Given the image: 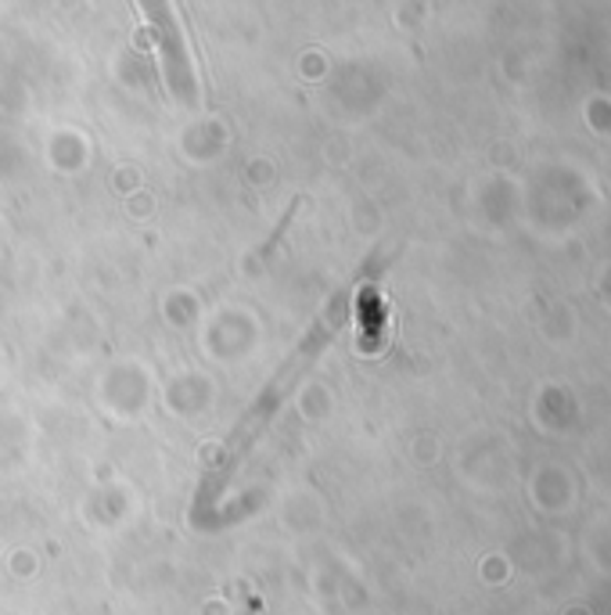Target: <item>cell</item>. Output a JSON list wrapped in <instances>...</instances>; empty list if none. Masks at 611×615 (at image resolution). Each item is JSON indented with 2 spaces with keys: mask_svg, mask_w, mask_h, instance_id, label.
Segmentation results:
<instances>
[{
  "mask_svg": "<svg viewBox=\"0 0 611 615\" xmlns=\"http://www.w3.org/2000/svg\"><path fill=\"white\" fill-rule=\"evenodd\" d=\"M158 15H163V8H158ZM152 25L158 33H163V51H166V76L173 80V87L177 83H191L195 80V69H191V59H187L184 51V40H180V25L173 19H152Z\"/></svg>",
  "mask_w": 611,
  "mask_h": 615,
  "instance_id": "2",
  "label": "cell"
},
{
  "mask_svg": "<svg viewBox=\"0 0 611 615\" xmlns=\"http://www.w3.org/2000/svg\"><path fill=\"white\" fill-rule=\"evenodd\" d=\"M349 313H353V289H345L331 299V303L324 306V313L313 321L310 332L302 335V342L296 346V353L288 356V361L281 364V371L267 382V389L259 393V399L241 414V421L238 428L230 432L227 439V447H224V457H220V465H216L209 471V479L206 486H201V493H198V508H209L216 504V497L224 493V486L230 482V476H235V468L249 457V450L256 447V439L267 432V425L273 421V414H278V407L288 399V393L296 389L299 378L306 375V371L313 367V361L320 353H324L334 335L342 332V324L349 321Z\"/></svg>",
  "mask_w": 611,
  "mask_h": 615,
  "instance_id": "1",
  "label": "cell"
}]
</instances>
